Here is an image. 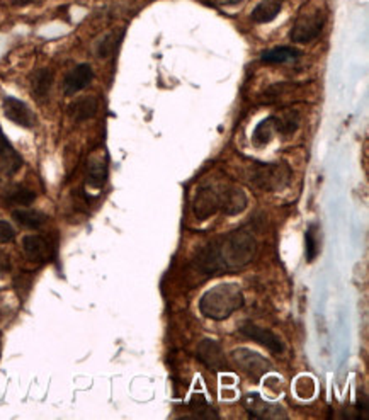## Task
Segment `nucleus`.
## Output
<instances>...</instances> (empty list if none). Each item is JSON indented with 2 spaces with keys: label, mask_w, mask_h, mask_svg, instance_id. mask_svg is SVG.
Listing matches in <instances>:
<instances>
[{
  "label": "nucleus",
  "mask_w": 369,
  "mask_h": 420,
  "mask_svg": "<svg viewBox=\"0 0 369 420\" xmlns=\"http://www.w3.org/2000/svg\"><path fill=\"white\" fill-rule=\"evenodd\" d=\"M299 57V51L291 48V46H279V48H272L269 51H264L263 60L264 63H271V65H277V63H287L293 62Z\"/></svg>",
  "instance_id": "20"
},
{
  "label": "nucleus",
  "mask_w": 369,
  "mask_h": 420,
  "mask_svg": "<svg viewBox=\"0 0 369 420\" xmlns=\"http://www.w3.org/2000/svg\"><path fill=\"white\" fill-rule=\"evenodd\" d=\"M220 192V211H223L228 216L240 214L247 208V196L246 192L238 187L226 186Z\"/></svg>",
  "instance_id": "12"
},
{
  "label": "nucleus",
  "mask_w": 369,
  "mask_h": 420,
  "mask_svg": "<svg viewBox=\"0 0 369 420\" xmlns=\"http://www.w3.org/2000/svg\"><path fill=\"white\" fill-rule=\"evenodd\" d=\"M243 306V293L238 284L228 282V284L214 286L201 297L199 311L206 319L225 320L231 314Z\"/></svg>",
  "instance_id": "2"
},
{
  "label": "nucleus",
  "mask_w": 369,
  "mask_h": 420,
  "mask_svg": "<svg viewBox=\"0 0 369 420\" xmlns=\"http://www.w3.org/2000/svg\"><path fill=\"white\" fill-rule=\"evenodd\" d=\"M243 407L254 419H287L281 405H274L257 393H248L243 397Z\"/></svg>",
  "instance_id": "8"
},
{
  "label": "nucleus",
  "mask_w": 369,
  "mask_h": 420,
  "mask_svg": "<svg viewBox=\"0 0 369 420\" xmlns=\"http://www.w3.org/2000/svg\"><path fill=\"white\" fill-rule=\"evenodd\" d=\"M94 79V72L92 67L89 63H80L77 65L74 70H70L63 80V92L65 96H75L77 92L84 91L89 84L92 82Z\"/></svg>",
  "instance_id": "11"
},
{
  "label": "nucleus",
  "mask_w": 369,
  "mask_h": 420,
  "mask_svg": "<svg viewBox=\"0 0 369 420\" xmlns=\"http://www.w3.org/2000/svg\"><path fill=\"white\" fill-rule=\"evenodd\" d=\"M274 133H276V128H274V118L271 116V118L264 119V121L257 124L252 140H254L257 147H263V145H268L272 140Z\"/></svg>",
  "instance_id": "24"
},
{
  "label": "nucleus",
  "mask_w": 369,
  "mask_h": 420,
  "mask_svg": "<svg viewBox=\"0 0 369 420\" xmlns=\"http://www.w3.org/2000/svg\"><path fill=\"white\" fill-rule=\"evenodd\" d=\"M23 250L26 257L34 262H45L51 255L48 240L41 235H26L23 238Z\"/></svg>",
  "instance_id": "13"
},
{
  "label": "nucleus",
  "mask_w": 369,
  "mask_h": 420,
  "mask_svg": "<svg viewBox=\"0 0 369 420\" xmlns=\"http://www.w3.org/2000/svg\"><path fill=\"white\" fill-rule=\"evenodd\" d=\"M248 181L260 191H279L290 184L291 170L286 164H255Z\"/></svg>",
  "instance_id": "3"
},
{
  "label": "nucleus",
  "mask_w": 369,
  "mask_h": 420,
  "mask_svg": "<svg viewBox=\"0 0 369 420\" xmlns=\"http://www.w3.org/2000/svg\"><path fill=\"white\" fill-rule=\"evenodd\" d=\"M29 84H31V91L36 99H45L48 97L53 85V72L50 68H38L29 77Z\"/></svg>",
  "instance_id": "16"
},
{
  "label": "nucleus",
  "mask_w": 369,
  "mask_h": 420,
  "mask_svg": "<svg viewBox=\"0 0 369 420\" xmlns=\"http://www.w3.org/2000/svg\"><path fill=\"white\" fill-rule=\"evenodd\" d=\"M325 24V14L320 9H308L307 12H302L298 19L294 21L293 29H291V40L294 43H310L315 38L320 36L321 29Z\"/></svg>",
  "instance_id": "4"
},
{
  "label": "nucleus",
  "mask_w": 369,
  "mask_h": 420,
  "mask_svg": "<svg viewBox=\"0 0 369 420\" xmlns=\"http://www.w3.org/2000/svg\"><path fill=\"white\" fill-rule=\"evenodd\" d=\"M231 355H233V361L237 363L240 370L246 371L247 375L252 376L254 380H260L265 372L271 370V363H269L264 355L254 353V350L250 349H246V347L233 350Z\"/></svg>",
  "instance_id": "5"
},
{
  "label": "nucleus",
  "mask_w": 369,
  "mask_h": 420,
  "mask_svg": "<svg viewBox=\"0 0 369 420\" xmlns=\"http://www.w3.org/2000/svg\"><path fill=\"white\" fill-rule=\"evenodd\" d=\"M304 243H307V260L308 262H313L320 252L319 237H316V225H312L310 228L307 230V235H304Z\"/></svg>",
  "instance_id": "25"
},
{
  "label": "nucleus",
  "mask_w": 369,
  "mask_h": 420,
  "mask_svg": "<svg viewBox=\"0 0 369 420\" xmlns=\"http://www.w3.org/2000/svg\"><path fill=\"white\" fill-rule=\"evenodd\" d=\"M107 181V164L106 158L94 155L87 164V182L89 186L101 189Z\"/></svg>",
  "instance_id": "18"
},
{
  "label": "nucleus",
  "mask_w": 369,
  "mask_h": 420,
  "mask_svg": "<svg viewBox=\"0 0 369 420\" xmlns=\"http://www.w3.org/2000/svg\"><path fill=\"white\" fill-rule=\"evenodd\" d=\"M14 237H16L14 226H12L9 221L0 220V243L12 242V240H14Z\"/></svg>",
  "instance_id": "28"
},
{
  "label": "nucleus",
  "mask_w": 369,
  "mask_h": 420,
  "mask_svg": "<svg viewBox=\"0 0 369 420\" xmlns=\"http://www.w3.org/2000/svg\"><path fill=\"white\" fill-rule=\"evenodd\" d=\"M12 218H14L21 226L29 230L41 228L46 223V214L36 211V209H16V211H12Z\"/></svg>",
  "instance_id": "19"
},
{
  "label": "nucleus",
  "mask_w": 369,
  "mask_h": 420,
  "mask_svg": "<svg viewBox=\"0 0 369 420\" xmlns=\"http://www.w3.org/2000/svg\"><path fill=\"white\" fill-rule=\"evenodd\" d=\"M255 252L257 242L254 235L246 228L235 230L201 248L194 259V265L203 274L238 269L252 262Z\"/></svg>",
  "instance_id": "1"
},
{
  "label": "nucleus",
  "mask_w": 369,
  "mask_h": 420,
  "mask_svg": "<svg viewBox=\"0 0 369 420\" xmlns=\"http://www.w3.org/2000/svg\"><path fill=\"white\" fill-rule=\"evenodd\" d=\"M0 165L9 174L17 172L23 167V158H21L19 153L12 147L7 136L4 135L2 128H0Z\"/></svg>",
  "instance_id": "15"
},
{
  "label": "nucleus",
  "mask_w": 369,
  "mask_h": 420,
  "mask_svg": "<svg viewBox=\"0 0 369 420\" xmlns=\"http://www.w3.org/2000/svg\"><path fill=\"white\" fill-rule=\"evenodd\" d=\"M276 133L281 135H293L299 126V116L296 111H286L281 116H272Z\"/></svg>",
  "instance_id": "21"
},
{
  "label": "nucleus",
  "mask_w": 369,
  "mask_h": 420,
  "mask_svg": "<svg viewBox=\"0 0 369 420\" xmlns=\"http://www.w3.org/2000/svg\"><path fill=\"white\" fill-rule=\"evenodd\" d=\"M282 9V0H263L260 4H257L254 11H252V19L254 23L259 24H268L277 17L279 12Z\"/></svg>",
  "instance_id": "17"
},
{
  "label": "nucleus",
  "mask_w": 369,
  "mask_h": 420,
  "mask_svg": "<svg viewBox=\"0 0 369 420\" xmlns=\"http://www.w3.org/2000/svg\"><path fill=\"white\" fill-rule=\"evenodd\" d=\"M196 358L213 371H225L228 368L225 350H223L220 342L213 341V338H204L197 344Z\"/></svg>",
  "instance_id": "6"
},
{
  "label": "nucleus",
  "mask_w": 369,
  "mask_h": 420,
  "mask_svg": "<svg viewBox=\"0 0 369 420\" xmlns=\"http://www.w3.org/2000/svg\"><path fill=\"white\" fill-rule=\"evenodd\" d=\"M220 211V192L213 187H201L192 201V213L196 220L204 221Z\"/></svg>",
  "instance_id": "7"
},
{
  "label": "nucleus",
  "mask_w": 369,
  "mask_h": 420,
  "mask_svg": "<svg viewBox=\"0 0 369 420\" xmlns=\"http://www.w3.org/2000/svg\"><path fill=\"white\" fill-rule=\"evenodd\" d=\"M208 2L218 7H228V6H237V4L243 2V0H208Z\"/></svg>",
  "instance_id": "29"
},
{
  "label": "nucleus",
  "mask_w": 369,
  "mask_h": 420,
  "mask_svg": "<svg viewBox=\"0 0 369 420\" xmlns=\"http://www.w3.org/2000/svg\"><path fill=\"white\" fill-rule=\"evenodd\" d=\"M315 393V383L312 378H299L296 383V395L302 398H310Z\"/></svg>",
  "instance_id": "27"
},
{
  "label": "nucleus",
  "mask_w": 369,
  "mask_h": 420,
  "mask_svg": "<svg viewBox=\"0 0 369 420\" xmlns=\"http://www.w3.org/2000/svg\"><path fill=\"white\" fill-rule=\"evenodd\" d=\"M9 269H11V262H9V257L6 254H2V252H0V276H2V274L9 272Z\"/></svg>",
  "instance_id": "30"
},
{
  "label": "nucleus",
  "mask_w": 369,
  "mask_h": 420,
  "mask_svg": "<svg viewBox=\"0 0 369 420\" xmlns=\"http://www.w3.org/2000/svg\"><path fill=\"white\" fill-rule=\"evenodd\" d=\"M2 109L9 121L17 124V126L29 130V128H33L36 124V116H34V113L29 109V106L24 101L7 96L4 97Z\"/></svg>",
  "instance_id": "9"
},
{
  "label": "nucleus",
  "mask_w": 369,
  "mask_h": 420,
  "mask_svg": "<svg viewBox=\"0 0 369 420\" xmlns=\"http://www.w3.org/2000/svg\"><path fill=\"white\" fill-rule=\"evenodd\" d=\"M240 333H243L246 337L252 338V341L257 342V344L264 346L265 349H269L274 354H281L282 350H285V344H282V341L279 338V336L271 332V330L259 327V325L255 324H250V321H247V324H243L242 327H240Z\"/></svg>",
  "instance_id": "10"
},
{
  "label": "nucleus",
  "mask_w": 369,
  "mask_h": 420,
  "mask_svg": "<svg viewBox=\"0 0 369 420\" xmlns=\"http://www.w3.org/2000/svg\"><path fill=\"white\" fill-rule=\"evenodd\" d=\"M118 43H119V38L116 36V34H107L104 40H101V43H99L97 55L101 58L111 57V55L114 53V50H116V46H118Z\"/></svg>",
  "instance_id": "26"
},
{
  "label": "nucleus",
  "mask_w": 369,
  "mask_h": 420,
  "mask_svg": "<svg viewBox=\"0 0 369 420\" xmlns=\"http://www.w3.org/2000/svg\"><path fill=\"white\" fill-rule=\"evenodd\" d=\"M99 109V101L94 96H85L79 97V99L72 102L68 106V114L74 121H87V119L94 118L97 114Z\"/></svg>",
  "instance_id": "14"
},
{
  "label": "nucleus",
  "mask_w": 369,
  "mask_h": 420,
  "mask_svg": "<svg viewBox=\"0 0 369 420\" xmlns=\"http://www.w3.org/2000/svg\"><path fill=\"white\" fill-rule=\"evenodd\" d=\"M4 199L7 204H14V206H29L36 199V192L28 189V187L16 186L6 192Z\"/></svg>",
  "instance_id": "22"
},
{
  "label": "nucleus",
  "mask_w": 369,
  "mask_h": 420,
  "mask_svg": "<svg viewBox=\"0 0 369 420\" xmlns=\"http://www.w3.org/2000/svg\"><path fill=\"white\" fill-rule=\"evenodd\" d=\"M189 410H191V417L194 419H218V414L211 409V405L206 402L203 395H194L189 400Z\"/></svg>",
  "instance_id": "23"
}]
</instances>
